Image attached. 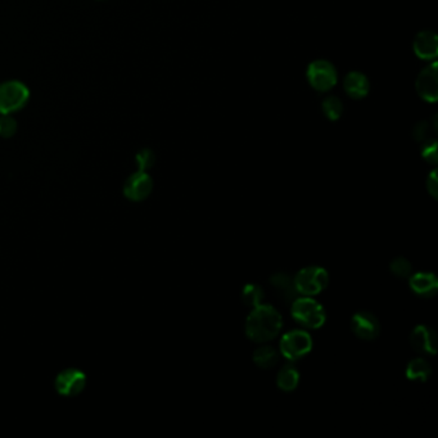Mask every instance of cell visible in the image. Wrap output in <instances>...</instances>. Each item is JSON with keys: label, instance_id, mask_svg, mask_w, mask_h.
I'll return each instance as SVG.
<instances>
[{"label": "cell", "instance_id": "484cf974", "mask_svg": "<svg viewBox=\"0 0 438 438\" xmlns=\"http://www.w3.org/2000/svg\"><path fill=\"white\" fill-rule=\"evenodd\" d=\"M427 133H428V127L426 124H419L418 127H415L414 135L418 140H421V139L426 138Z\"/></svg>", "mask_w": 438, "mask_h": 438}, {"label": "cell", "instance_id": "277c9868", "mask_svg": "<svg viewBox=\"0 0 438 438\" xmlns=\"http://www.w3.org/2000/svg\"><path fill=\"white\" fill-rule=\"evenodd\" d=\"M329 282V275L320 266H309L298 272L294 276V285L300 294L314 296L325 289Z\"/></svg>", "mask_w": 438, "mask_h": 438}, {"label": "cell", "instance_id": "7402d4cb", "mask_svg": "<svg viewBox=\"0 0 438 438\" xmlns=\"http://www.w3.org/2000/svg\"><path fill=\"white\" fill-rule=\"evenodd\" d=\"M17 131V121L10 116L3 115L0 117V137L12 138Z\"/></svg>", "mask_w": 438, "mask_h": 438}, {"label": "cell", "instance_id": "ac0fdd59", "mask_svg": "<svg viewBox=\"0 0 438 438\" xmlns=\"http://www.w3.org/2000/svg\"><path fill=\"white\" fill-rule=\"evenodd\" d=\"M408 380L415 382H426L430 377V366L424 359H414L406 368Z\"/></svg>", "mask_w": 438, "mask_h": 438}, {"label": "cell", "instance_id": "603a6c76", "mask_svg": "<svg viewBox=\"0 0 438 438\" xmlns=\"http://www.w3.org/2000/svg\"><path fill=\"white\" fill-rule=\"evenodd\" d=\"M135 161H137L139 171H146L148 168H151L152 166L155 165L156 157L151 149H142L135 157Z\"/></svg>", "mask_w": 438, "mask_h": 438}, {"label": "cell", "instance_id": "d4e9b609", "mask_svg": "<svg viewBox=\"0 0 438 438\" xmlns=\"http://www.w3.org/2000/svg\"><path fill=\"white\" fill-rule=\"evenodd\" d=\"M427 188H428V192L432 195V197L437 198V173L436 171H432L430 175L427 179Z\"/></svg>", "mask_w": 438, "mask_h": 438}, {"label": "cell", "instance_id": "7a4b0ae2", "mask_svg": "<svg viewBox=\"0 0 438 438\" xmlns=\"http://www.w3.org/2000/svg\"><path fill=\"white\" fill-rule=\"evenodd\" d=\"M29 88L21 81H6L0 84V113L10 115L25 107L29 102Z\"/></svg>", "mask_w": 438, "mask_h": 438}, {"label": "cell", "instance_id": "9c48e42d", "mask_svg": "<svg viewBox=\"0 0 438 438\" xmlns=\"http://www.w3.org/2000/svg\"><path fill=\"white\" fill-rule=\"evenodd\" d=\"M153 188V183L151 176L146 171H138L130 176L125 183L124 193L131 201H143L151 195Z\"/></svg>", "mask_w": 438, "mask_h": 438}, {"label": "cell", "instance_id": "ba28073f", "mask_svg": "<svg viewBox=\"0 0 438 438\" xmlns=\"http://www.w3.org/2000/svg\"><path fill=\"white\" fill-rule=\"evenodd\" d=\"M352 331L365 341H371L378 337L380 327L378 319L370 312H358L352 316L351 320Z\"/></svg>", "mask_w": 438, "mask_h": 438}, {"label": "cell", "instance_id": "cb8c5ba5", "mask_svg": "<svg viewBox=\"0 0 438 438\" xmlns=\"http://www.w3.org/2000/svg\"><path fill=\"white\" fill-rule=\"evenodd\" d=\"M423 157L428 162H432V164L437 162V146H436L435 142H432V143H429V144L426 146L424 151H423Z\"/></svg>", "mask_w": 438, "mask_h": 438}, {"label": "cell", "instance_id": "3957f363", "mask_svg": "<svg viewBox=\"0 0 438 438\" xmlns=\"http://www.w3.org/2000/svg\"><path fill=\"white\" fill-rule=\"evenodd\" d=\"M293 319L306 328L318 329L325 322V311L319 302L301 297L292 302Z\"/></svg>", "mask_w": 438, "mask_h": 438}, {"label": "cell", "instance_id": "5bb4252c", "mask_svg": "<svg viewBox=\"0 0 438 438\" xmlns=\"http://www.w3.org/2000/svg\"><path fill=\"white\" fill-rule=\"evenodd\" d=\"M270 284L283 300L285 302H293L297 298V289L294 285V278L289 274L276 273L270 278Z\"/></svg>", "mask_w": 438, "mask_h": 438}, {"label": "cell", "instance_id": "52a82bcc", "mask_svg": "<svg viewBox=\"0 0 438 438\" xmlns=\"http://www.w3.org/2000/svg\"><path fill=\"white\" fill-rule=\"evenodd\" d=\"M87 377L78 369L63 370L56 380V388L63 396H76L85 388Z\"/></svg>", "mask_w": 438, "mask_h": 438}, {"label": "cell", "instance_id": "6da1fadb", "mask_svg": "<svg viewBox=\"0 0 438 438\" xmlns=\"http://www.w3.org/2000/svg\"><path fill=\"white\" fill-rule=\"evenodd\" d=\"M282 325V316L273 306L259 305L245 322V334L254 342L270 341L279 334Z\"/></svg>", "mask_w": 438, "mask_h": 438}, {"label": "cell", "instance_id": "4fadbf2b", "mask_svg": "<svg viewBox=\"0 0 438 438\" xmlns=\"http://www.w3.org/2000/svg\"><path fill=\"white\" fill-rule=\"evenodd\" d=\"M414 50L420 58L432 59L437 56V36L435 32L423 31L414 40Z\"/></svg>", "mask_w": 438, "mask_h": 438}, {"label": "cell", "instance_id": "7c38bea8", "mask_svg": "<svg viewBox=\"0 0 438 438\" xmlns=\"http://www.w3.org/2000/svg\"><path fill=\"white\" fill-rule=\"evenodd\" d=\"M410 288L420 297H432L438 291L437 276L432 273L410 275Z\"/></svg>", "mask_w": 438, "mask_h": 438}, {"label": "cell", "instance_id": "9a60e30c", "mask_svg": "<svg viewBox=\"0 0 438 438\" xmlns=\"http://www.w3.org/2000/svg\"><path fill=\"white\" fill-rule=\"evenodd\" d=\"M344 89L352 98L360 99L369 91V81L360 72H351L344 80Z\"/></svg>", "mask_w": 438, "mask_h": 438}, {"label": "cell", "instance_id": "5b68a950", "mask_svg": "<svg viewBox=\"0 0 438 438\" xmlns=\"http://www.w3.org/2000/svg\"><path fill=\"white\" fill-rule=\"evenodd\" d=\"M312 349L310 334L305 331H292L285 333L281 341V352L288 360H300Z\"/></svg>", "mask_w": 438, "mask_h": 438}, {"label": "cell", "instance_id": "8992f818", "mask_svg": "<svg viewBox=\"0 0 438 438\" xmlns=\"http://www.w3.org/2000/svg\"><path fill=\"white\" fill-rule=\"evenodd\" d=\"M307 78L314 88L327 91L336 85L337 74L329 62L316 61L307 69Z\"/></svg>", "mask_w": 438, "mask_h": 438}, {"label": "cell", "instance_id": "4316f807", "mask_svg": "<svg viewBox=\"0 0 438 438\" xmlns=\"http://www.w3.org/2000/svg\"><path fill=\"white\" fill-rule=\"evenodd\" d=\"M98 1H105V0H98Z\"/></svg>", "mask_w": 438, "mask_h": 438}, {"label": "cell", "instance_id": "30bf717a", "mask_svg": "<svg viewBox=\"0 0 438 438\" xmlns=\"http://www.w3.org/2000/svg\"><path fill=\"white\" fill-rule=\"evenodd\" d=\"M417 90L419 96L428 100L436 102L438 97L437 63H432L423 69L417 78Z\"/></svg>", "mask_w": 438, "mask_h": 438}, {"label": "cell", "instance_id": "44dd1931", "mask_svg": "<svg viewBox=\"0 0 438 438\" xmlns=\"http://www.w3.org/2000/svg\"><path fill=\"white\" fill-rule=\"evenodd\" d=\"M322 109H324V113L327 115V117H329L331 120H337L338 117L341 116L343 107H342L341 100L338 98L329 97L324 100Z\"/></svg>", "mask_w": 438, "mask_h": 438}, {"label": "cell", "instance_id": "ffe728a7", "mask_svg": "<svg viewBox=\"0 0 438 438\" xmlns=\"http://www.w3.org/2000/svg\"><path fill=\"white\" fill-rule=\"evenodd\" d=\"M390 269L392 274H395L397 278H401V279L410 278V275L413 273L411 263H410L406 259H402V257L395 259V260L391 263Z\"/></svg>", "mask_w": 438, "mask_h": 438}, {"label": "cell", "instance_id": "d6986e66", "mask_svg": "<svg viewBox=\"0 0 438 438\" xmlns=\"http://www.w3.org/2000/svg\"><path fill=\"white\" fill-rule=\"evenodd\" d=\"M242 298L247 306L256 307V306L261 305V301H263V288L257 284H247L242 291Z\"/></svg>", "mask_w": 438, "mask_h": 438}, {"label": "cell", "instance_id": "2e32d148", "mask_svg": "<svg viewBox=\"0 0 438 438\" xmlns=\"http://www.w3.org/2000/svg\"><path fill=\"white\" fill-rule=\"evenodd\" d=\"M298 380H300L298 370L292 365H285L278 373L276 383H278V387L281 390L291 392L298 386Z\"/></svg>", "mask_w": 438, "mask_h": 438}, {"label": "cell", "instance_id": "8fae6325", "mask_svg": "<svg viewBox=\"0 0 438 438\" xmlns=\"http://www.w3.org/2000/svg\"><path fill=\"white\" fill-rule=\"evenodd\" d=\"M411 346L420 353L435 355L437 352V336L427 325H418L410 337Z\"/></svg>", "mask_w": 438, "mask_h": 438}, {"label": "cell", "instance_id": "e0dca14e", "mask_svg": "<svg viewBox=\"0 0 438 438\" xmlns=\"http://www.w3.org/2000/svg\"><path fill=\"white\" fill-rule=\"evenodd\" d=\"M279 360V352L272 346H261L254 352V364L263 369H269L276 365Z\"/></svg>", "mask_w": 438, "mask_h": 438}]
</instances>
